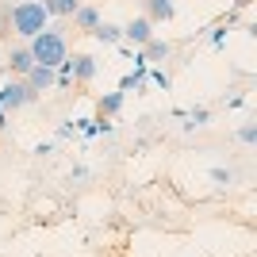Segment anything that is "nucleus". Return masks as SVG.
<instances>
[{"label":"nucleus","instance_id":"1","mask_svg":"<svg viewBox=\"0 0 257 257\" xmlns=\"http://www.w3.org/2000/svg\"><path fill=\"white\" fill-rule=\"evenodd\" d=\"M8 23H12V31L20 35V39H35L39 31L50 27V16H46L43 0H20V4L8 12Z\"/></svg>","mask_w":257,"mask_h":257},{"label":"nucleus","instance_id":"2","mask_svg":"<svg viewBox=\"0 0 257 257\" xmlns=\"http://www.w3.org/2000/svg\"><path fill=\"white\" fill-rule=\"evenodd\" d=\"M27 50H31L35 65H50V69H58V65L69 58V46H65V35L62 31H39L35 39H27Z\"/></svg>","mask_w":257,"mask_h":257},{"label":"nucleus","instance_id":"3","mask_svg":"<svg viewBox=\"0 0 257 257\" xmlns=\"http://www.w3.org/2000/svg\"><path fill=\"white\" fill-rule=\"evenodd\" d=\"M31 88L23 85V77H12L8 85L0 88V111H20L23 104H31Z\"/></svg>","mask_w":257,"mask_h":257},{"label":"nucleus","instance_id":"4","mask_svg":"<svg viewBox=\"0 0 257 257\" xmlns=\"http://www.w3.org/2000/svg\"><path fill=\"white\" fill-rule=\"evenodd\" d=\"M65 65H69V77L81 81V85H88L96 77V58L92 54H73V58H65Z\"/></svg>","mask_w":257,"mask_h":257},{"label":"nucleus","instance_id":"5","mask_svg":"<svg viewBox=\"0 0 257 257\" xmlns=\"http://www.w3.org/2000/svg\"><path fill=\"white\" fill-rule=\"evenodd\" d=\"M23 85L31 88V96H39L46 88H54V69L50 65H31V73L23 77Z\"/></svg>","mask_w":257,"mask_h":257},{"label":"nucleus","instance_id":"6","mask_svg":"<svg viewBox=\"0 0 257 257\" xmlns=\"http://www.w3.org/2000/svg\"><path fill=\"white\" fill-rule=\"evenodd\" d=\"M123 39H131L135 46H146L154 39V31H150V20L146 16H139V20H131L127 27H123Z\"/></svg>","mask_w":257,"mask_h":257},{"label":"nucleus","instance_id":"7","mask_svg":"<svg viewBox=\"0 0 257 257\" xmlns=\"http://www.w3.org/2000/svg\"><path fill=\"white\" fill-rule=\"evenodd\" d=\"M123 88H115V92H104V96L96 100V111H100V119H111V115H119L123 111Z\"/></svg>","mask_w":257,"mask_h":257},{"label":"nucleus","instance_id":"8","mask_svg":"<svg viewBox=\"0 0 257 257\" xmlns=\"http://www.w3.org/2000/svg\"><path fill=\"white\" fill-rule=\"evenodd\" d=\"M31 65H35V58H31V50H27V46H16V50L8 54V69L16 77H27L31 73Z\"/></svg>","mask_w":257,"mask_h":257},{"label":"nucleus","instance_id":"9","mask_svg":"<svg viewBox=\"0 0 257 257\" xmlns=\"http://www.w3.org/2000/svg\"><path fill=\"white\" fill-rule=\"evenodd\" d=\"M92 39L104 43V46H119V43H123V27H119V23H104V20H100L96 31H92Z\"/></svg>","mask_w":257,"mask_h":257},{"label":"nucleus","instance_id":"10","mask_svg":"<svg viewBox=\"0 0 257 257\" xmlns=\"http://www.w3.org/2000/svg\"><path fill=\"white\" fill-rule=\"evenodd\" d=\"M43 8H46V16H58V20H69L77 8H81V0H43Z\"/></svg>","mask_w":257,"mask_h":257},{"label":"nucleus","instance_id":"11","mask_svg":"<svg viewBox=\"0 0 257 257\" xmlns=\"http://www.w3.org/2000/svg\"><path fill=\"white\" fill-rule=\"evenodd\" d=\"M142 54H146V62H165V58L173 54V46L165 43V39H150V43L142 46Z\"/></svg>","mask_w":257,"mask_h":257},{"label":"nucleus","instance_id":"12","mask_svg":"<svg viewBox=\"0 0 257 257\" xmlns=\"http://www.w3.org/2000/svg\"><path fill=\"white\" fill-rule=\"evenodd\" d=\"M73 23L81 27V31L92 35V31H96V23H100V12H96V8H77V12H73Z\"/></svg>","mask_w":257,"mask_h":257},{"label":"nucleus","instance_id":"13","mask_svg":"<svg viewBox=\"0 0 257 257\" xmlns=\"http://www.w3.org/2000/svg\"><path fill=\"white\" fill-rule=\"evenodd\" d=\"M146 20H173V0H146Z\"/></svg>","mask_w":257,"mask_h":257},{"label":"nucleus","instance_id":"14","mask_svg":"<svg viewBox=\"0 0 257 257\" xmlns=\"http://www.w3.org/2000/svg\"><path fill=\"white\" fill-rule=\"evenodd\" d=\"M184 119H188V123H184V131H196V127H204L207 119H211V111H207V107H192Z\"/></svg>","mask_w":257,"mask_h":257},{"label":"nucleus","instance_id":"15","mask_svg":"<svg viewBox=\"0 0 257 257\" xmlns=\"http://www.w3.org/2000/svg\"><path fill=\"white\" fill-rule=\"evenodd\" d=\"M77 131H81L85 139H100L96 135V119H77Z\"/></svg>","mask_w":257,"mask_h":257},{"label":"nucleus","instance_id":"16","mask_svg":"<svg viewBox=\"0 0 257 257\" xmlns=\"http://www.w3.org/2000/svg\"><path fill=\"white\" fill-rule=\"evenodd\" d=\"M207 177H211L215 184H230V181H234V173H230V169H219V165H215V169L207 173Z\"/></svg>","mask_w":257,"mask_h":257},{"label":"nucleus","instance_id":"17","mask_svg":"<svg viewBox=\"0 0 257 257\" xmlns=\"http://www.w3.org/2000/svg\"><path fill=\"white\" fill-rule=\"evenodd\" d=\"M146 77H150V81H154V85H158V88H169V85H173L165 69H150V73H146Z\"/></svg>","mask_w":257,"mask_h":257},{"label":"nucleus","instance_id":"18","mask_svg":"<svg viewBox=\"0 0 257 257\" xmlns=\"http://www.w3.org/2000/svg\"><path fill=\"white\" fill-rule=\"evenodd\" d=\"M238 139L246 142V146H253V142H257V127H253V123H246V127L238 131Z\"/></svg>","mask_w":257,"mask_h":257},{"label":"nucleus","instance_id":"19","mask_svg":"<svg viewBox=\"0 0 257 257\" xmlns=\"http://www.w3.org/2000/svg\"><path fill=\"white\" fill-rule=\"evenodd\" d=\"M223 43H226V27H215V31H211V46L219 50Z\"/></svg>","mask_w":257,"mask_h":257},{"label":"nucleus","instance_id":"20","mask_svg":"<svg viewBox=\"0 0 257 257\" xmlns=\"http://www.w3.org/2000/svg\"><path fill=\"white\" fill-rule=\"evenodd\" d=\"M58 135H62V139H73V135H77V123H62V127H58Z\"/></svg>","mask_w":257,"mask_h":257},{"label":"nucleus","instance_id":"21","mask_svg":"<svg viewBox=\"0 0 257 257\" xmlns=\"http://www.w3.org/2000/svg\"><path fill=\"white\" fill-rule=\"evenodd\" d=\"M246 4H249V0H238V8H246Z\"/></svg>","mask_w":257,"mask_h":257}]
</instances>
